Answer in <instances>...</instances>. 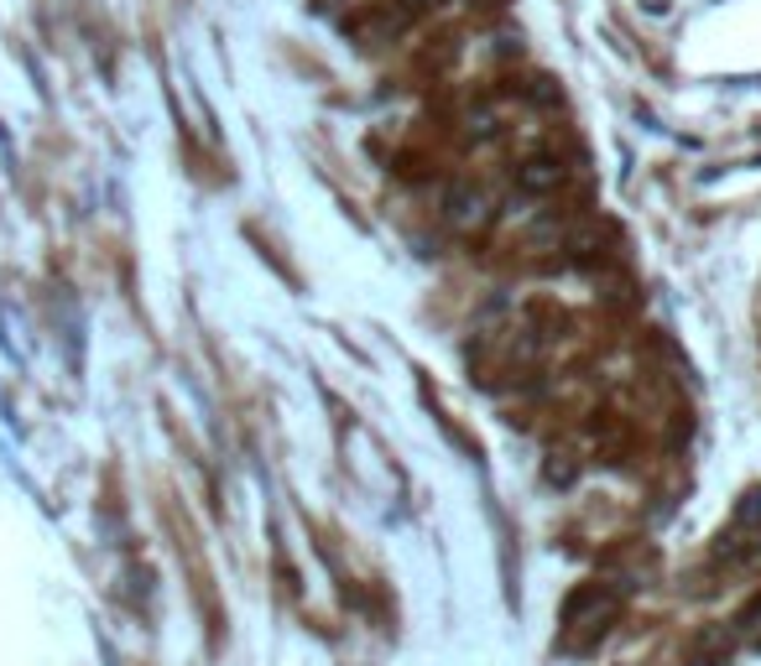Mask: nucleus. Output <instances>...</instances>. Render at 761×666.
I'll use <instances>...</instances> for the list:
<instances>
[{
	"mask_svg": "<svg viewBox=\"0 0 761 666\" xmlns=\"http://www.w3.org/2000/svg\"><path fill=\"white\" fill-rule=\"evenodd\" d=\"M548 485H574V464H569V458H559V453H553V458H548Z\"/></svg>",
	"mask_w": 761,
	"mask_h": 666,
	"instance_id": "nucleus-8",
	"label": "nucleus"
},
{
	"mask_svg": "<svg viewBox=\"0 0 761 666\" xmlns=\"http://www.w3.org/2000/svg\"><path fill=\"white\" fill-rule=\"evenodd\" d=\"M600 573L610 578V588H616V593L647 588V584H652V573H658V552L641 547V542H621V547H610L600 557Z\"/></svg>",
	"mask_w": 761,
	"mask_h": 666,
	"instance_id": "nucleus-2",
	"label": "nucleus"
},
{
	"mask_svg": "<svg viewBox=\"0 0 761 666\" xmlns=\"http://www.w3.org/2000/svg\"><path fill=\"white\" fill-rule=\"evenodd\" d=\"M563 177H569V167H563L559 157H527L517 167V188L527 198H548L563 188Z\"/></svg>",
	"mask_w": 761,
	"mask_h": 666,
	"instance_id": "nucleus-4",
	"label": "nucleus"
},
{
	"mask_svg": "<svg viewBox=\"0 0 761 666\" xmlns=\"http://www.w3.org/2000/svg\"><path fill=\"white\" fill-rule=\"evenodd\" d=\"M621 614H626V593H616L610 584H580L563 599V614H559L563 651L584 656L589 646H600L605 635L621 625Z\"/></svg>",
	"mask_w": 761,
	"mask_h": 666,
	"instance_id": "nucleus-1",
	"label": "nucleus"
},
{
	"mask_svg": "<svg viewBox=\"0 0 761 666\" xmlns=\"http://www.w3.org/2000/svg\"><path fill=\"white\" fill-rule=\"evenodd\" d=\"M443 219H449L454 230H464V235H481L485 224L496 219V209H490V193H485V188L454 182V188L443 193Z\"/></svg>",
	"mask_w": 761,
	"mask_h": 666,
	"instance_id": "nucleus-3",
	"label": "nucleus"
},
{
	"mask_svg": "<svg viewBox=\"0 0 761 666\" xmlns=\"http://www.w3.org/2000/svg\"><path fill=\"white\" fill-rule=\"evenodd\" d=\"M433 5H439V0H397V11H401L407 21L422 16V11H433Z\"/></svg>",
	"mask_w": 761,
	"mask_h": 666,
	"instance_id": "nucleus-10",
	"label": "nucleus"
},
{
	"mask_svg": "<svg viewBox=\"0 0 761 666\" xmlns=\"http://www.w3.org/2000/svg\"><path fill=\"white\" fill-rule=\"evenodd\" d=\"M464 136L470 141L501 136V115H496V104H470V110H464Z\"/></svg>",
	"mask_w": 761,
	"mask_h": 666,
	"instance_id": "nucleus-5",
	"label": "nucleus"
},
{
	"mask_svg": "<svg viewBox=\"0 0 761 666\" xmlns=\"http://www.w3.org/2000/svg\"><path fill=\"white\" fill-rule=\"evenodd\" d=\"M527 95L538 99V104H559V89H553L548 79H532V89H527Z\"/></svg>",
	"mask_w": 761,
	"mask_h": 666,
	"instance_id": "nucleus-9",
	"label": "nucleus"
},
{
	"mask_svg": "<svg viewBox=\"0 0 761 666\" xmlns=\"http://www.w3.org/2000/svg\"><path fill=\"white\" fill-rule=\"evenodd\" d=\"M736 630H741V635H757V646H761V593L736 614Z\"/></svg>",
	"mask_w": 761,
	"mask_h": 666,
	"instance_id": "nucleus-7",
	"label": "nucleus"
},
{
	"mask_svg": "<svg viewBox=\"0 0 761 666\" xmlns=\"http://www.w3.org/2000/svg\"><path fill=\"white\" fill-rule=\"evenodd\" d=\"M736 526H761V485L736 500Z\"/></svg>",
	"mask_w": 761,
	"mask_h": 666,
	"instance_id": "nucleus-6",
	"label": "nucleus"
}]
</instances>
